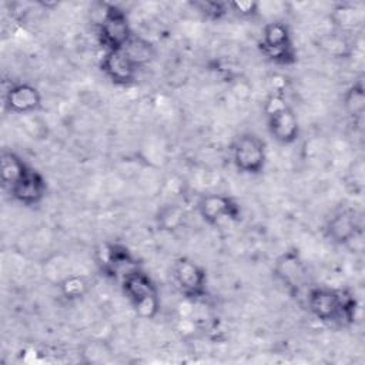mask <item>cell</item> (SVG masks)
Instances as JSON below:
<instances>
[{
    "label": "cell",
    "instance_id": "ffe728a7",
    "mask_svg": "<svg viewBox=\"0 0 365 365\" xmlns=\"http://www.w3.org/2000/svg\"><path fill=\"white\" fill-rule=\"evenodd\" d=\"M228 10L237 13L238 16L250 17V16H255L259 11V3L258 1H252V0L230 1L228 3Z\"/></svg>",
    "mask_w": 365,
    "mask_h": 365
},
{
    "label": "cell",
    "instance_id": "8fae6325",
    "mask_svg": "<svg viewBox=\"0 0 365 365\" xmlns=\"http://www.w3.org/2000/svg\"><path fill=\"white\" fill-rule=\"evenodd\" d=\"M361 232L358 217L352 210H341L335 212L325 225L327 237L338 245H349Z\"/></svg>",
    "mask_w": 365,
    "mask_h": 365
},
{
    "label": "cell",
    "instance_id": "2e32d148",
    "mask_svg": "<svg viewBox=\"0 0 365 365\" xmlns=\"http://www.w3.org/2000/svg\"><path fill=\"white\" fill-rule=\"evenodd\" d=\"M123 50L125 51L128 58L137 66V68L148 64L155 56L153 43L148 41L147 38L135 36V34L131 36V38L127 41V44L123 47Z\"/></svg>",
    "mask_w": 365,
    "mask_h": 365
},
{
    "label": "cell",
    "instance_id": "5bb4252c",
    "mask_svg": "<svg viewBox=\"0 0 365 365\" xmlns=\"http://www.w3.org/2000/svg\"><path fill=\"white\" fill-rule=\"evenodd\" d=\"M4 106L9 111L16 114H27L40 108V91L27 83L13 84L4 94Z\"/></svg>",
    "mask_w": 365,
    "mask_h": 365
},
{
    "label": "cell",
    "instance_id": "277c9868",
    "mask_svg": "<svg viewBox=\"0 0 365 365\" xmlns=\"http://www.w3.org/2000/svg\"><path fill=\"white\" fill-rule=\"evenodd\" d=\"M232 163L242 174H261L267 163L265 141L255 133H244L232 145Z\"/></svg>",
    "mask_w": 365,
    "mask_h": 365
},
{
    "label": "cell",
    "instance_id": "6da1fadb",
    "mask_svg": "<svg viewBox=\"0 0 365 365\" xmlns=\"http://www.w3.org/2000/svg\"><path fill=\"white\" fill-rule=\"evenodd\" d=\"M307 304L317 319L341 325L352 324L358 308L352 292L327 287L309 288L307 294Z\"/></svg>",
    "mask_w": 365,
    "mask_h": 365
},
{
    "label": "cell",
    "instance_id": "ac0fdd59",
    "mask_svg": "<svg viewBox=\"0 0 365 365\" xmlns=\"http://www.w3.org/2000/svg\"><path fill=\"white\" fill-rule=\"evenodd\" d=\"M88 289V282L81 275H68L60 282V291L67 299L81 298Z\"/></svg>",
    "mask_w": 365,
    "mask_h": 365
},
{
    "label": "cell",
    "instance_id": "7c38bea8",
    "mask_svg": "<svg viewBox=\"0 0 365 365\" xmlns=\"http://www.w3.org/2000/svg\"><path fill=\"white\" fill-rule=\"evenodd\" d=\"M9 192L23 205H36L46 197L47 182L37 170L30 167L21 180L9 190Z\"/></svg>",
    "mask_w": 365,
    "mask_h": 365
},
{
    "label": "cell",
    "instance_id": "8992f818",
    "mask_svg": "<svg viewBox=\"0 0 365 365\" xmlns=\"http://www.w3.org/2000/svg\"><path fill=\"white\" fill-rule=\"evenodd\" d=\"M171 275L178 291L188 299H198L204 297L207 289V272L195 261L180 257L174 261Z\"/></svg>",
    "mask_w": 365,
    "mask_h": 365
},
{
    "label": "cell",
    "instance_id": "d6986e66",
    "mask_svg": "<svg viewBox=\"0 0 365 365\" xmlns=\"http://www.w3.org/2000/svg\"><path fill=\"white\" fill-rule=\"evenodd\" d=\"M194 7L208 19H221L228 11V3L221 1H195Z\"/></svg>",
    "mask_w": 365,
    "mask_h": 365
},
{
    "label": "cell",
    "instance_id": "44dd1931",
    "mask_svg": "<svg viewBox=\"0 0 365 365\" xmlns=\"http://www.w3.org/2000/svg\"><path fill=\"white\" fill-rule=\"evenodd\" d=\"M335 20H336V24H339L342 29L346 27V26H354L356 21V10L354 7H349V6H338L335 10Z\"/></svg>",
    "mask_w": 365,
    "mask_h": 365
},
{
    "label": "cell",
    "instance_id": "52a82bcc",
    "mask_svg": "<svg viewBox=\"0 0 365 365\" xmlns=\"http://www.w3.org/2000/svg\"><path fill=\"white\" fill-rule=\"evenodd\" d=\"M97 261L106 275L118 279L138 268V262L131 251L125 245L115 242L103 244L97 251Z\"/></svg>",
    "mask_w": 365,
    "mask_h": 365
},
{
    "label": "cell",
    "instance_id": "4fadbf2b",
    "mask_svg": "<svg viewBox=\"0 0 365 365\" xmlns=\"http://www.w3.org/2000/svg\"><path fill=\"white\" fill-rule=\"evenodd\" d=\"M277 278L292 292H299L305 284L307 271L297 251L284 252L275 262Z\"/></svg>",
    "mask_w": 365,
    "mask_h": 365
},
{
    "label": "cell",
    "instance_id": "ba28073f",
    "mask_svg": "<svg viewBox=\"0 0 365 365\" xmlns=\"http://www.w3.org/2000/svg\"><path fill=\"white\" fill-rule=\"evenodd\" d=\"M198 214L204 222L217 225L225 220H240V205L224 194H207L198 201Z\"/></svg>",
    "mask_w": 365,
    "mask_h": 365
},
{
    "label": "cell",
    "instance_id": "e0dca14e",
    "mask_svg": "<svg viewBox=\"0 0 365 365\" xmlns=\"http://www.w3.org/2000/svg\"><path fill=\"white\" fill-rule=\"evenodd\" d=\"M344 108L352 118L362 117L365 111V88L362 81H356L348 87L344 94Z\"/></svg>",
    "mask_w": 365,
    "mask_h": 365
},
{
    "label": "cell",
    "instance_id": "5b68a950",
    "mask_svg": "<svg viewBox=\"0 0 365 365\" xmlns=\"http://www.w3.org/2000/svg\"><path fill=\"white\" fill-rule=\"evenodd\" d=\"M131 36L133 31L125 11L115 4H106L98 24V37L104 51L123 48Z\"/></svg>",
    "mask_w": 365,
    "mask_h": 365
},
{
    "label": "cell",
    "instance_id": "7a4b0ae2",
    "mask_svg": "<svg viewBox=\"0 0 365 365\" xmlns=\"http://www.w3.org/2000/svg\"><path fill=\"white\" fill-rule=\"evenodd\" d=\"M267 127L271 137L279 144H292L299 137V123L294 110L282 94L272 93L265 103Z\"/></svg>",
    "mask_w": 365,
    "mask_h": 365
},
{
    "label": "cell",
    "instance_id": "30bf717a",
    "mask_svg": "<svg viewBox=\"0 0 365 365\" xmlns=\"http://www.w3.org/2000/svg\"><path fill=\"white\" fill-rule=\"evenodd\" d=\"M120 281L124 295L134 308L148 299L158 298V291L154 281L148 274L140 269V267L125 274Z\"/></svg>",
    "mask_w": 365,
    "mask_h": 365
},
{
    "label": "cell",
    "instance_id": "9c48e42d",
    "mask_svg": "<svg viewBox=\"0 0 365 365\" xmlns=\"http://www.w3.org/2000/svg\"><path fill=\"white\" fill-rule=\"evenodd\" d=\"M101 71L117 86H130L135 81L137 66L128 58L123 48L104 51L100 63Z\"/></svg>",
    "mask_w": 365,
    "mask_h": 365
},
{
    "label": "cell",
    "instance_id": "9a60e30c",
    "mask_svg": "<svg viewBox=\"0 0 365 365\" xmlns=\"http://www.w3.org/2000/svg\"><path fill=\"white\" fill-rule=\"evenodd\" d=\"M0 164H1V182L7 190H10L16 182H19L30 168V165L20 155L7 150L1 153Z\"/></svg>",
    "mask_w": 365,
    "mask_h": 365
},
{
    "label": "cell",
    "instance_id": "3957f363",
    "mask_svg": "<svg viewBox=\"0 0 365 365\" xmlns=\"http://www.w3.org/2000/svg\"><path fill=\"white\" fill-rule=\"evenodd\" d=\"M258 47L262 56L272 63L288 66L297 61L291 31L282 21H271L264 26L262 38Z\"/></svg>",
    "mask_w": 365,
    "mask_h": 365
}]
</instances>
